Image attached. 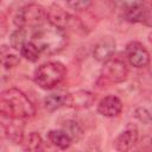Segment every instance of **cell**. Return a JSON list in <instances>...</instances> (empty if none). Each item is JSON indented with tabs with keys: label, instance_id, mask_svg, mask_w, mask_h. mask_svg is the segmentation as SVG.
Here are the masks:
<instances>
[{
	"label": "cell",
	"instance_id": "cell-7",
	"mask_svg": "<svg viewBox=\"0 0 152 152\" xmlns=\"http://www.w3.org/2000/svg\"><path fill=\"white\" fill-rule=\"evenodd\" d=\"M126 57L134 68H145L150 63V53L140 42H129L126 45Z\"/></svg>",
	"mask_w": 152,
	"mask_h": 152
},
{
	"label": "cell",
	"instance_id": "cell-16",
	"mask_svg": "<svg viewBox=\"0 0 152 152\" xmlns=\"http://www.w3.org/2000/svg\"><path fill=\"white\" fill-rule=\"evenodd\" d=\"M64 97H65V94H62V93L50 94L44 99V106L49 112H53L59 107L64 106Z\"/></svg>",
	"mask_w": 152,
	"mask_h": 152
},
{
	"label": "cell",
	"instance_id": "cell-13",
	"mask_svg": "<svg viewBox=\"0 0 152 152\" xmlns=\"http://www.w3.org/2000/svg\"><path fill=\"white\" fill-rule=\"evenodd\" d=\"M21 55L19 50L14 49L11 45H1L0 46V65L6 69H11L17 66L20 63Z\"/></svg>",
	"mask_w": 152,
	"mask_h": 152
},
{
	"label": "cell",
	"instance_id": "cell-1",
	"mask_svg": "<svg viewBox=\"0 0 152 152\" xmlns=\"http://www.w3.org/2000/svg\"><path fill=\"white\" fill-rule=\"evenodd\" d=\"M0 114L10 119H28L36 114V108L21 90L10 88L0 91Z\"/></svg>",
	"mask_w": 152,
	"mask_h": 152
},
{
	"label": "cell",
	"instance_id": "cell-23",
	"mask_svg": "<svg viewBox=\"0 0 152 152\" xmlns=\"http://www.w3.org/2000/svg\"><path fill=\"white\" fill-rule=\"evenodd\" d=\"M134 116L145 125L151 124V114L146 108H137L134 112Z\"/></svg>",
	"mask_w": 152,
	"mask_h": 152
},
{
	"label": "cell",
	"instance_id": "cell-17",
	"mask_svg": "<svg viewBox=\"0 0 152 152\" xmlns=\"http://www.w3.org/2000/svg\"><path fill=\"white\" fill-rule=\"evenodd\" d=\"M63 131L70 137V139L72 141L80 140L81 137H82V134H83L82 127L78 125V122H76L74 120H66L63 124Z\"/></svg>",
	"mask_w": 152,
	"mask_h": 152
},
{
	"label": "cell",
	"instance_id": "cell-22",
	"mask_svg": "<svg viewBox=\"0 0 152 152\" xmlns=\"http://www.w3.org/2000/svg\"><path fill=\"white\" fill-rule=\"evenodd\" d=\"M93 0H66L68 6L75 11H84L89 8Z\"/></svg>",
	"mask_w": 152,
	"mask_h": 152
},
{
	"label": "cell",
	"instance_id": "cell-5",
	"mask_svg": "<svg viewBox=\"0 0 152 152\" xmlns=\"http://www.w3.org/2000/svg\"><path fill=\"white\" fill-rule=\"evenodd\" d=\"M103 63L104 64L101 69V76L104 80L112 83H121L126 81L128 76V68L122 59L109 58Z\"/></svg>",
	"mask_w": 152,
	"mask_h": 152
},
{
	"label": "cell",
	"instance_id": "cell-4",
	"mask_svg": "<svg viewBox=\"0 0 152 152\" xmlns=\"http://www.w3.org/2000/svg\"><path fill=\"white\" fill-rule=\"evenodd\" d=\"M48 20L46 11L43 6L37 4H28L19 8L13 18V23L15 26L20 28H36Z\"/></svg>",
	"mask_w": 152,
	"mask_h": 152
},
{
	"label": "cell",
	"instance_id": "cell-8",
	"mask_svg": "<svg viewBox=\"0 0 152 152\" xmlns=\"http://www.w3.org/2000/svg\"><path fill=\"white\" fill-rule=\"evenodd\" d=\"M96 96L88 90H77L70 94H65L64 106L74 109H87L94 104Z\"/></svg>",
	"mask_w": 152,
	"mask_h": 152
},
{
	"label": "cell",
	"instance_id": "cell-11",
	"mask_svg": "<svg viewBox=\"0 0 152 152\" xmlns=\"http://www.w3.org/2000/svg\"><path fill=\"white\" fill-rule=\"evenodd\" d=\"M138 140V129L135 126H128L114 140V148L116 151H128Z\"/></svg>",
	"mask_w": 152,
	"mask_h": 152
},
{
	"label": "cell",
	"instance_id": "cell-20",
	"mask_svg": "<svg viewBox=\"0 0 152 152\" xmlns=\"http://www.w3.org/2000/svg\"><path fill=\"white\" fill-rule=\"evenodd\" d=\"M6 137L14 144H21L24 140L23 127H19L18 125L6 126Z\"/></svg>",
	"mask_w": 152,
	"mask_h": 152
},
{
	"label": "cell",
	"instance_id": "cell-21",
	"mask_svg": "<svg viewBox=\"0 0 152 152\" xmlns=\"http://www.w3.org/2000/svg\"><path fill=\"white\" fill-rule=\"evenodd\" d=\"M112 1L118 8L122 11H126V10H129L132 7L144 4V0H112Z\"/></svg>",
	"mask_w": 152,
	"mask_h": 152
},
{
	"label": "cell",
	"instance_id": "cell-12",
	"mask_svg": "<svg viewBox=\"0 0 152 152\" xmlns=\"http://www.w3.org/2000/svg\"><path fill=\"white\" fill-rule=\"evenodd\" d=\"M124 17L129 23H141L145 25H150L151 21V11L150 7L145 4L138 5L129 10L124 11Z\"/></svg>",
	"mask_w": 152,
	"mask_h": 152
},
{
	"label": "cell",
	"instance_id": "cell-3",
	"mask_svg": "<svg viewBox=\"0 0 152 152\" xmlns=\"http://www.w3.org/2000/svg\"><path fill=\"white\" fill-rule=\"evenodd\" d=\"M66 76V68L61 62H46L39 65L33 74L34 82L42 89H52Z\"/></svg>",
	"mask_w": 152,
	"mask_h": 152
},
{
	"label": "cell",
	"instance_id": "cell-15",
	"mask_svg": "<svg viewBox=\"0 0 152 152\" xmlns=\"http://www.w3.org/2000/svg\"><path fill=\"white\" fill-rule=\"evenodd\" d=\"M21 57H24L25 59H27L28 62H37L39 59V55L40 51L39 49L36 46V44H33L32 42H26L19 50Z\"/></svg>",
	"mask_w": 152,
	"mask_h": 152
},
{
	"label": "cell",
	"instance_id": "cell-19",
	"mask_svg": "<svg viewBox=\"0 0 152 152\" xmlns=\"http://www.w3.org/2000/svg\"><path fill=\"white\" fill-rule=\"evenodd\" d=\"M26 36H27L26 30L25 28H20V27L18 30H15L14 32H12V34L10 37V44H11V46H13L17 50H20V48L27 42L26 40Z\"/></svg>",
	"mask_w": 152,
	"mask_h": 152
},
{
	"label": "cell",
	"instance_id": "cell-18",
	"mask_svg": "<svg viewBox=\"0 0 152 152\" xmlns=\"http://www.w3.org/2000/svg\"><path fill=\"white\" fill-rule=\"evenodd\" d=\"M21 144H24V148L26 151H38L43 147V140L37 132H31L26 140Z\"/></svg>",
	"mask_w": 152,
	"mask_h": 152
},
{
	"label": "cell",
	"instance_id": "cell-10",
	"mask_svg": "<svg viewBox=\"0 0 152 152\" xmlns=\"http://www.w3.org/2000/svg\"><path fill=\"white\" fill-rule=\"evenodd\" d=\"M115 40L112 37H102L94 46L93 56L99 62H106L113 57L115 52Z\"/></svg>",
	"mask_w": 152,
	"mask_h": 152
},
{
	"label": "cell",
	"instance_id": "cell-6",
	"mask_svg": "<svg viewBox=\"0 0 152 152\" xmlns=\"http://www.w3.org/2000/svg\"><path fill=\"white\" fill-rule=\"evenodd\" d=\"M46 18L50 25L65 30L66 27H71L78 23V18L68 13L65 10L57 5H51L46 11Z\"/></svg>",
	"mask_w": 152,
	"mask_h": 152
},
{
	"label": "cell",
	"instance_id": "cell-2",
	"mask_svg": "<svg viewBox=\"0 0 152 152\" xmlns=\"http://www.w3.org/2000/svg\"><path fill=\"white\" fill-rule=\"evenodd\" d=\"M31 42L36 44L40 52L55 55L68 45V37L64 30L49 24L36 27L31 36Z\"/></svg>",
	"mask_w": 152,
	"mask_h": 152
},
{
	"label": "cell",
	"instance_id": "cell-14",
	"mask_svg": "<svg viewBox=\"0 0 152 152\" xmlns=\"http://www.w3.org/2000/svg\"><path fill=\"white\" fill-rule=\"evenodd\" d=\"M48 139L53 146H56L61 150L68 148L72 142L70 137L63 129H52V131H50L48 133Z\"/></svg>",
	"mask_w": 152,
	"mask_h": 152
},
{
	"label": "cell",
	"instance_id": "cell-24",
	"mask_svg": "<svg viewBox=\"0 0 152 152\" xmlns=\"http://www.w3.org/2000/svg\"><path fill=\"white\" fill-rule=\"evenodd\" d=\"M5 138H7V137H6V126H5L2 122H0V142H1Z\"/></svg>",
	"mask_w": 152,
	"mask_h": 152
},
{
	"label": "cell",
	"instance_id": "cell-9",
	"mask_svg": "<svg viewBox=\"0 0 152 152\" xmlns=\"http://www.w3.org/2000/svg\"><path fill=\"white\" fill-rule=\"evenodd\" d=\"M122 110V102L114 95L104 96L97 104V112L106 118H115Z\"/></svg>",
	"mask_w": 152,
	"mask_h": 152
}]
</instances>
